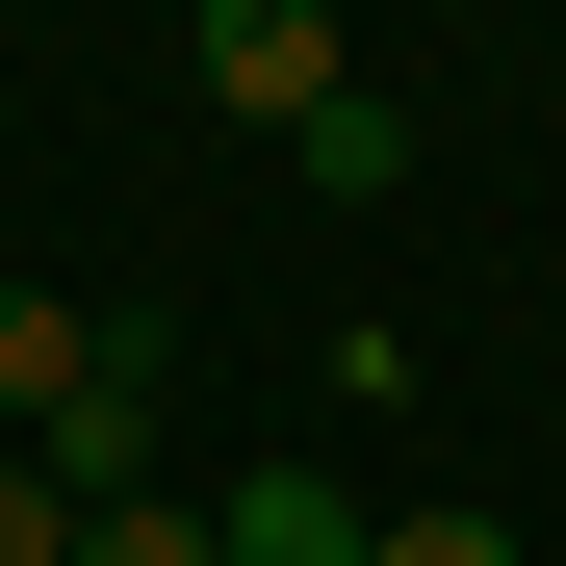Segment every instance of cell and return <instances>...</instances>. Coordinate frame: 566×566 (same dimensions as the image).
<instances>
[{
    "instance_id": "3957f363",
    "label": "cell",
    "mask_w": 566,
    "mask_h": 566,
    "mask_svg": "<svg viewBox=\"0 0 566 566\" xmlns=\"http://www.w3.org/2000/svg\"><path fill=\"white\" fill-rule=\"evenodd\" d=\"M207 541H232V566H387V515H360L335 463H258V490H207Z\"/></svg>"
},
{
    "instance_id": "ba28073f",
    "label": "cell",
    "mask_w": 566,
    "mask_h": 566,
    "mask_svg": "<svg viewBox=\"0 0 566 566\" xmlns=\"http://www.w3.org/2000/svg\"><path fill=\"white\" fill-rule=\"evenodd\" d=\"M387 566H515V515H387Z\"/></svg>"
},
{
    "instance_id": "8992f818",
    "label": "cell",
    "mask_w": 566,
    "mask_h": 566,
    "mask_svg": "<svg viewBox=\"0 0 566 566\" xmlns=\"http://www.w3.org/2000/svg\"><path fill=\"white\" fill-rule=\"evenodd\" d=\"M77 566H232V541H207V490H129V515H77Z\"/></svg>"
},
{
    "instance_id": "6da1fadb",
    "label": "cell",
    "mask_w": 566,
    "mask_h": 566,
    "mask_svg": "<svg viewBox=\"0 0 566 566\" xmlns=\"http://www.w3.org/2000/svg\"><path fill=\"white\" fill-rule=\"evenodd\" d=\"M180 77H207L232 129H310V104H360V52L310 27V0H207V27H180Z\"/></svg>"
},
{
    "instance_id": "5b68a950",
    "label": "cell",
    "mask_w": 566,
    "mask_h": 566,
    "mask_svg": "<svg viewBox=\"0 0 566 566\" xmlns=\"http://www.w3.org/2000/svg\"><path fill=\"white\" fill-rule=\"evenodd\" d=\"M77 360H104V310H52V283H0V412H27V438L77 412Z\"/></svg>"
},
{
    "instance_id": "7a4b0ae2",
    "label": "cell",
    "mask_w": 566,
    "mask_h": 566,
    "mask_svg": "<svg viewBox=\"0 0 566 566\" xmlns=\"http://www.w3.org/2000/svg\"><path fill=\"white\" fill-rule=\"evenodd\" d=\"M27 463H52L77 515H129V490H155V335H129V310H104V360H77V412H52Z\"/></svg>"
},
{
    "instance_id": "52a82bcc",
    "label": "cell",
    "mask_w": 566,
    "mask_h": 566,
    "mask_svg": "<svg viewBox=\"0 0 566 566\" xmlns=\"http://www.w3.org/2000/svg\"><path fill=\"white\" fill-rule=\"evenodd\" d=\"M0 566H77V490H52V463H0Z\"/></svg>"
},
{
    "instance_id": "277c9868",
    "label": "cell",
    "mask_w": 566,
    "mask_h": 566,
    "mask_svg": "<svg viewBox=\"0 0 566 566\" xmlns=\"http://www.w3.org/2000/svg\"><path fill=\"white\" fill-rule=\"evenodd\" d=\"M283 180H310V207H387V180H412V104H387V77L310 104V129H283Z\"/></svg>"
}]
</instances>
